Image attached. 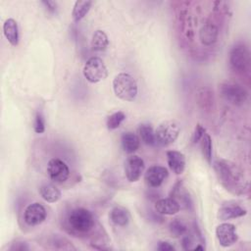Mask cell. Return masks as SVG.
<instances>
[{"label": "cell", "mask_w": 251, "mask_h": 251, "mask_svg": "<svg viewBox=\"0 0 251 251\" xmlns=\"http://www.w3.org/2000/svg\"><path fill=\"white\" fill-rule=\"evenodd\" d=\"M3 32L7 40L12 44L13 46H16L19 44V27L18 24L14 19H7L3 24Z\"/></svg>", "instance_id": "17"}, {"label": "cell", "mask_w": 251, "mask_h": 251, "mask_svg": "<svg viewBox=\"0 0 251 251\" xmlns=\"http://www.w3.org/2000/svg\"><path fill=\"white\" fill-rule=\"evenodd\" d=\"M168 170L163 166L154 165L149 167L144 175V180L149 187H159L168 177Z\"/></svg>", "instance_id": "12"}, {"label": "cell", "mask_w": 251, "mask_h": 251, "mask_svg": "<svg viewBox=\"0 0 251 251\" xmlns=\"http://www.w3.org/2000/svg\"><path fill=\"white\" fill-rule=\"evenodd\" d=\"M125 120H126V114L124 112L118 111L116 113H113L107 119V123H106L107 128L110 129V130L116 129V128H118L121 126V124Z\"/></svg>", "instance_id": "27"}, {"label": "cell", "mask_w": 251, "mask_h": 251, "mask_svg": "<svg viewBox=\"0 0 251 251\" xmlns=\"http://www.w3.org/2000/svg\"><path fill=\"white\" fill-rule=\"evenodd\" d=\"M205 133H206L205 127L202 126V125H200V124H197L194 128L193 134H192V139H191L192 143L195 144V143L199 142Z\"/></svg>", "instance_id": "29"}, {"label": "cell", "mask_w": 251, "mask_h": 251, "mask_svg": "<svg viewBox=\"0 0 251 251\" xmlns=\"http://www.w3.org/2000/svg\"><path fill=\"white\" fill-rule=\"evenodd\" d=\"M181 243H182V247L183 249L187 250V249H190V244H192V237L190 235H188L187 233L184 234L182 236V239H181Z\"/></svg>", "instance_id": "31"}, {"label": "cell", "mask_w": 251, "mask_h": 251, "mask_svg": "<svg viewBox=\"0 0 251 251\" xmlns=\"http://www.w3.org/2000/svg\"><path fill=\"white\" fill-rule=\"evenodd\" d=\"M144 171V161L136 156L131 155L127 157L125 163V175L128 181L134 182L137 181Z\"/></svg>", "instance_id": "9"}, {"label": "cell", "mask_w": 251, "mask_h": 251, "mask_svg": "<svg viewBox=\"0 0 251 251\" xmlns=\"http://www.w3.org/2000/svg\"><path fill=\"white\" fill-rule=\"evenodd\" d=\"M47 212L44 206L38 202L29 204L24 212V220L28 226H37L43 223L46 219Z\"/></svg>", "instance_id": "10"}, {"label": "cell", "mask_w": 251, "mask_h": 251, "mask_svg": "<svg viewBox=\"0 0 251 251\" xmlns=\"http://www.w3.org/2000/svg\"><path fill=\"white\" fill-rule=\"evenodd\" d=\"M247 214V211L244 207L236 202H226L224 203L218 212V217L222 221H226L230 219H236L239 217H243Z\"/></svg>", "instance_id": "13"}, {"label": "cell", "mask_w": 251, "mask_h": 251, "mask_svg": "<svg viewBox=\"0 0 251 251\" xmlns=\"http://www.w3.org/2000/svg\"><path fill=\"white\" fill-rule=\"evenodd\" d=\"M83 75L87 81L91 83L99 82L105 79L108 75V70L99 57H91L89 58L83 66L82 70Z\"/></svg>", "instance_id": "6"}, {"label": "cell", "mask_w": 251, "mask_h": 251, "mask_svg": "<svg viewBox=\"0 0 251 251\" xmlns=\"http://www.w3.org/2000/svg\"><path fill=\"white\" fill-rule=\"evenodd\" d=\"M157 250L159 251H174L175 247L168 241H159L157 245Z\"/></svg>", "instance_id": "30"}, {"label": "cell", "mask_w": 251, "mask_h": 251, "mask_svg": "<svg viewBox=\"0 0 251 251\" xmlns=\"http://www.w3.org/2000/svg\"><path fill=\"white\" fill-rule=\"evenodd\" d=\"M67 225L75 233H86L94 226V217L85 208H75L67 216Z\"/></svg>", "instance_id": "2"}, {"label": "cell", "mask_w": 251, "mask_h": 251, "mask_svg": "<svg viewBox=\"0 0 251 251\" xmlns=\"http://www.w3.org/2000/svg\"><path fill=\"white\" fill-rule=\"evenodd\" d=\"M193 249H194V250H204V249H205V247L199 244V245H196L195 247H193Z\"/></svg>", "instance_id": "33"}, {"label": "cell", "mask_w": 251, "mask_h": 251, "mask_svg": "<svg viewBox=\"0 0 251 251\" xmlns=\"http://www.w3.org/2000/svg\"><path fill=\"white\" fill-rule=\"evenodd\" d=\"M214 171L219 182L229 192L233 194H243L245 189V180L239 169L226 160H216L213 164Z\"/></svg>", "instance_id": "1"}, {"label": "cell", "mask_w": 251, "mask_h": 251, "mask_svg": "<svg viewBox=\"0 0 251 251\" xmlns=\"http://www.w3.org/2000/svg\"><path fill=\"white\" fill-rule=\"evenodd\" d=\"M90 45H91V49L93 51L101 52V51L106 50L109 45V39H108V36L105 33V31H103L101 29H97L92 35Z\"/></svg>", "instance_id": "22"}, {"label": "cell", "mask_w": 251, "mask_h": 251, "mask_svg": "<svg viewBox=\"0 0 251 251\" xmlns=\"http://www.w3.org/2000/svg\"><path fill=\"white\" fill-rule=\"evenodd\" d=\"M216 236L223 247H229L237 241L235 226L229 223H223L216 228Z\"/></svg>", "instance_id": "11"}, {"label": "cell", "mask_w": 251, "mask_h": 251, "mask_svg": "<svg viewBox=\"0 0 251 251\" xmlns=\"http://www.w3.org/2000/svg\"><path fill=\"white\" fill-rule=\"evenodd\" d=\"M41 3L45 6V8L47 9V11L49 13H55L56 12L57 5H56V3L54 1H48L47 0V1H42Z\"/></svg>", "instance_id": "32"}, {"label": "cell", "mask_w": 251, "mask_h": 251, "mask_svg": "<svg viewBox=\"0 0 251 251\" xmlns=\"http://www.w3.org/2000/svg\"><path fill=\"white\" fill-rule=\"evenodd\" d=\"M91 5H92V2L88 0L75 1L73 8V12H72V17L74 22L77 23L80 20H82L86 16V14L89 12Z\"/></svg>", "instance_id": "23"}, {"label": "cell", "mask_w": 251, "mask_h": 251, "mask_svg": "<svg viewBox=\"0 0 251 251\" xmlns=\"http://www.w3.org/2000/svg\"><path fill=\"white\" fill-rule=\"evenodd\" d=\"M169 229L174 237H182L184 234L187 233L186 225L178 219H174L170 223Z\"/></svg>", "instance_id": "25"}, {"label": "cell", "mask_w": 251, "mask_h": 251, "mask_svg": "<svg viewBox=\"0 0 251 251\" xmlns=\"http://www.w3.org/2000/svg\"><path fill=\"white\" fill-rule=\"evenodd\" d=\"M201 152L208 164L212 163V139L208 133H205L201 138Z\"/></svg>", "instance_id": "26"}, {"label": "cell", "mask_w": 251, "mask_h": 251, "mask_svg": "<svg viewBox=\"0 0 251 251\" xmlns=\"http://www.w3.org/2000/svg\"><path fill=\"white\" fill-rule=\"evenodd\" d=\"M218 35L219 27L214 22L210 20H208L199 30L200 42L205 46H211L214 44L218 39Z\"/></svg>", "instance_id": "14"}, {"label": "cell", "mask_w": 251, "mask_h": 251, "mask_svg": "<svg viewBox=\"0 0 251 251\" xmlns=\"http://www.w3.org/2000/svg\"><path fill=\"white\" fill-rule=\"evenodd\" d=\"M229 65L237 73L243 74L250 67V52L243 44H236L229 53Z\"/></svg>", "instance_id": "7"}, {"label": "cell", "mask_w": 251, "mask_h": 251, "mask_svg": "<svg viewBox=\"0 0 251 251\" xmlns=\"http://www.w3.org/2000/svg\"><path fill=\"white\" fill-rule=\"evenodd\" d=\"M197 103L204 111H210L213 107L214 103V95L213 91H211L208 87H201L197 91Z\"/></svg>", "instance_id": "20"}, {"label": "cell", "mask_w": 251, "mask_h": 251, "mask_svg": "<svg viewBox=\"0 0 251 251\" xmlns=\"http://www.w3.org/2000/svg\"><path fill=\"white\" fill-rule=\"evenodd\" d=\"M138 134L139 139L146 145H156V138H155V131L153 130L152 126L148 124H141L138 126Z\"/></svg>", "instance_id": "24"}, {"label": "cell", "mask_w": 251, "mask_h": 251, "mask_svg": "<svg viewBox=\"0 0 251 251\" xmlns=\"http://www.w3.org/2000/svg\"><path fill=\"white\" fill-rule=\"evenodd\" d=\"M40 196L48 203L57 202L61 198V191L52 183H44L39 187Z\"/></svg>", "instance_id": "19"}, {"label": "cell", "mask_w": 251, "mask_h": 251, "mask_svg": "<svg viewBox=\"0 0 251 251\" xmlns=\"http://www.w3.org/2000/svg\"><path fill=\"white\" fill-rule=\"evenodd\" d=\"M33 129L36 133H42L45 130V121L41 112H37L35 114V118L33 122Z\"/></svg>", "instance_id": "28"}, {"label": "cell", "mask_w": 251, "mask_h": 251, "mask_svg": "<svg viewBox=\"0 0 251 251\" xmlns=\"http://www.w3.org/2000/svg\"><path fill=\"white\" fill-rule=\"evenodd\" d=\"M155 210L161 215H175L180 210V204L173 197L162 198L155 202Z\"/></svg>", "instance_id": "16"}, {"label": "cell", "mask_w": 251, "mask_h": 251, "mask_svg": "<svg viewBox=\"0 0 251 251\" xmlns=\"http://www.w3.org/2000/svg\"><path fill=\"white\" fill-rule=\"evenodd\" d=\"M47 173L51 180L57 183L66 181L70 176L69 167L64 161L58 158H52L48 161Z\"/></svg>", "instance_id": "8"}, {"label": "cell", "mask_w": 251, "mask_h": 251, "mask_svg": "<svg viewBox=\"0 0 251 251\" xmlns=\"http://www.w3.org/2000/svg\"><path fill=\"white\" fill-rule=\"evenodd\" d=\"M179 132L180 128L177 123L175 121H164L155 130L156 142L161 146H168L176 140Z\"/></svg>", "instance_id": "5"}, {"label": "cell", "mask_w": 251, "mask_h": 251, "mask_svg": "<svg viewBox=\"0 0 251 251\" xmlns=\"http://www.w3.org/2000/svg\"><path fill=\"white\" fill-rule=\"evenodd\" d=\"M219 91L222 98L232 105L241 106L248 99V91L246 88L233 80L223 81L219 85Z\"/></svg>", "instance_id": "4"}, {"label": "cell", "mask_w": 251, "mask_h": 251, "mask_svg": "<svg viewBox=\"0 0 251 251\" xmlns=\"http://www.w3.org/2000/svg\"><path fill=\"white\" fill-rule=\"evenodd\" d=\"M121 143L122 148L126 153L132 154L139 148L140 139L135 133L131 131H126L123 133L121 137Z\"/></svg>", "instance_id": "18"}, {"label": "cell", "mask_w": 251, "mask_h": 251, "mask_svg": "<svg viewBox=\"0 0 251 251\" xmlns=\"http://www.w3.org/2000/svg\"><path fill=\"white\" fill-rule=\"evenodd\" d=\"M113 89L116 96L124 101H133L138 90L135 79L126 73H121L115 76Z\"/></svg>", "instance_id": "3"}, {"label": "cell", "mask_w": 251, "mask_h": 251, "mask_svg": "<svg viewBox=\"0 0 251 251\" xmlns=\"http://www.w3.org/2000/svg\"><path fill=\"white\" fill-rule=\"evenodd\" d=\"M110 219L115 225L125 226L128 224L130 216L126 209L121 206H116L110 212Z\"/></svg>", "instance_id": "21"}, {"label": "cell", "mask_w": 251, "mask_h": 251, "mask_svg": "<svg viewBox=\"0 0 251 251\" xmlns=\"http://www.w3.org/2000/svg\"><path fill=\"white\" fill-rule=\"evenodd\" d=\"M169 168L176 175H181L185 169V156L176 150H169L166 152Z\"/></svg>", "instance_id": "15"}]
</instances>
